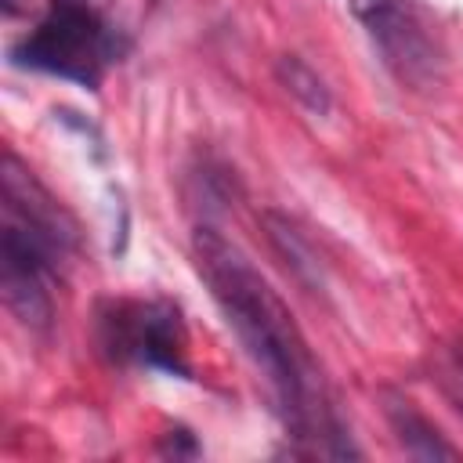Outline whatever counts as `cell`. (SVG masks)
I'll return each instance as SVG.
<instances>
[{
    "mask_svg": "<svg viewBox=\"0 0 463 463\" xmlns=\"http://www.w3.org/2000/svg\"><path fill=\"white\" fill-rule=\"evenodd\" d=\"M383 65L405 87H430L441 72V43L416 0H347Z\"/></svg>",
    "mask_w": 463,
    "mask_h": 463,
    "instance_id": "obj_3",
    "label": "cell"
},
{
    "mask_svg": "<svg viewBox=\"0 0 463 463\" xmlns=\"http://www.w3.org/2000/svg\"><path fill=\"white\" fill-rule=\"evenodd\" d=\"M18 4H22V0H4V11H7V14H14V11H18Z\"/></svg>",
    "mask_w": 463,
    "mask_h": 463,
    "instance_id": "obj_8",
    "label": "cell"
},
{
    "mask_svg": "<svg viewBox=\"0 0 463 463\" xmlns=\"http://www.w3.org/2000/svg\"><path fill=\"white\" fill-rule=\"evenodd\" d=\"M387 420H391V427H394V434H398V441L405 445L409 456H416V459H456V449L445 445L441 434H438L409 402L391 398Z\"/></svg>",
    "mask_w": 463,
    "mask_h": 463,
    "instance_id": "obj_6",
    "label": "cell"
},
{
    "mask_svg": "<svg viewBox=\"0 0 463 463\" xmlns=\"http://www.w3.org/2000/svg\"><path fill=\"white\" fill-rule=\"evenodd\" d=\"M11 54L25 69L98 87L101 72L119 58V43L116 29L87 0H51L43 22Z\"/></svg>",
    "mask_w": 463,
    "mask_h": 463,
    "instance_id": "obj_2",
    "label": "cell"
},
{
    "mask_svg": "<svg viewBox=\"0 0 463 463\" xmlns=\"http://www.w3.org/2000/svg\"><path fill=\"white\" fill-rule=\"evenodd\" d=\"M0 184H4V217L29 228L36 239H43L65 260L76 246V224L51 199V192L33 177V170L22 166L11 152L0 163Z\"/></svg>",
    "mask_w": 463,
    "mask_h": 463,
    "instance_id": "obj_5",
    "label": "cell"
},
{
    "mask_svg": "<svg viewBox=\"0 0 463 463\" xmlns=\"http://www.w3.org/2000/svg\"><path fill=\"white\" fill-rule=\"evenodd\" d=\"M279 80H282V87H286L293 98H300L311 112H326V109H329V90H326V83H322L300 58H293V54L279 58Z\"/></svg>",
    "mask_w": 463,
    "mask_h": 463,
    "instance_id": "obj_7",
    "label": "cell"
},
{
    "mask_svg": "<svg viewBox=\"0 0 463 463\" xmlns=\"http://www.w3.org/2000/svg\"><path fill=\"white\" fill-rule=\"evenodd\" d=\"M105 347L123 358L137 362L145 369H163L174 376H188V336L181 326V315L166 300H123L112 304L101 318Z\"/></svg>",
    "mask_w": 463,
    "mask_h": 463,
    "instance_id": "obj_4",
    "label": "cell"
},
{
    "mask_svg": "<svg viewBox=\"0 0 463 463\" xmlns=\"http://www.w3.org/2000/svg\"><path fill=\"white\" fill-rule=\"evenodd\" d=\"M192 257L224 322L246 347L250 362L264 373L286 427L315 445L336 441L344 430L333 416L326 380L282 297L246 260V253L213 228H195Z\"/></svg>",
    "mask_w": 463,
    "mask_h": 463,
    "instance_id": "obj_1",
    "label": "cell"
}]
</instances>
